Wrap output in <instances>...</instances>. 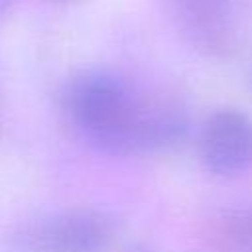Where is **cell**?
<instances>
[{
    "instance_id": "obj_1",
    "label": "cell",
    "mask_w": 252,
    "mask_h": 252,
    "mask_svg": "<svg viewBox=\"0 0 252 252\" xmlns=\"http://www.w3.org/2000/svg\"><path fill=\"white\" fill-rule=\"evenodd\" d=\"M144 100L116 73L93 69L73 79L67 110L73 124L96 148L108 154H136Z\"/></svg>"
},
{
    "instance_id": "obj_2",
    "label": "cell",
    "mask_w": 252,
    "mask_h": 252,
    "mask_svg": "<svg viewBox=\"0 0 252 252\" xmlns=\"http://www.w3.org/2000/svg\"><path fill=\"white\" fill-rule=\"evenodd\" d=\"M114 220L98 209H67L26 224L18 236L22 252H108Z\"/></svg>"
},
{
    "instance_id": "obj_3",
    "label": "cell",
    "mask_w": 252,
    "mask_h": 252,
    "mask_svg": "<svg viewBox=\"0 0 252 252\" xmlns=\"http://www.w3.org/2000/svg\"><path fill=\"white\" fill-rule=\"evenodd\" d=\"M203 165L222 177H232L252 165V118L240 108L213 112L201 132Z\"/></svg>"
},
{
    "instance_id": "obj_4",
    "label": "cell",
    "mask_w": 252,
    "mask_h": 252,
    "mask_svg": "<svg viewBox=\"0 0 252 252\" xmlns=\"http://www.w3.org/2000/svg\"><path fill=\"white\" fill-rule=\"evenodd\" d=\"M189 39L207 51H220L230 37L232 0H171Z\"/></svg>"
},
{
    "instance_id": "obj_5",
    "label": "cell",
    "mask_w": 252,
    "mask_h": 252,
    "mask_svg": "<svg viewBox=\"0 0 252 252\" xmlns=\"http://www.w3.org/2000/svg\"><path fill=\"white\" fill-rule=\"evenodd\" d=\"M132 252H150V250H146V248H144V246H136V248H134V250H132Z\"/></svg>"
}]
</instances>
